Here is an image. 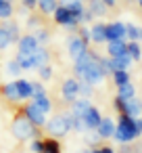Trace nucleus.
Returning a JSON list of instances; mask_svg holds the SVG:
<instances>
[{
	"label": "nucleus",
	"mask_w": 142,
	"mask_h": 153,
	"mask_svg": "<svg viewBox=\"0 0 142 153\" xmlns=\"http://www.w3.org/2000/svg\"><path fill=\"white\" fill-rule=\"evenodd\" d=\"M127 55H129L132 61H140V57H142L140 42H129V40H127Z\"/></svg>",
	"instance_id": "28"
},
{
	"label": "nucleus",
	"mask_w": 142,
	"mask_h": 153,
	"mask_svg": "<svg viewBox=\"0 0 142 153\" xmlns=\"http://www.w3.org/2000/svg\"><path fill=\"white\" fill-rule=\"evenodd\" d=\"M77 36H79L86 44H90V42H92V38H90V30H88V27H79V30H77Z\"/></svg>",
	"instance_id": "39"
},
{
	"label": "nucleus",
	"mask_w": 142,
	"mask_h": 153,
	"mask_svg": "<svg viewBox=\"0 0 142 153\" xmlns=\"http://www.w3.org/2000/svg\"><path fill=\"white\" fill-rule=\"evenodd\" d=\"M52 15H54V21H57L59 25H63V27H67V30H71V32H77V30H79V21L69 13V9H67L65 4H59Z\"/></svg>",
	"instance_id": "4"
},
{
	"label": "nucleus",
	"mask_w": 142,
	"mask_h": 153,
	"mask_svg": "<svg viewBox=\"0 0 142 153\" xmlns=\"http://www.w3.org/2000/svg\"><path fill=\"white\" fill-rule=\"evenodd\" d=\"M21 2H23V9H36L38 7V0H21Z\"/></svg>",
	"instance_id": "45"
},
{
	"label": "nucleus",
	"mask_w": 142,
	"mask_h": 153,
	"mask_svg": "<svg viewBox=\"0 0 142 153\" xmlns=\"http://www.w3.org/2000/svg\"><path fill=\"white\" fill-rule=\"evenodd\" d=\"M98 65H100V71L104 78H109L113 74V67H111V59L109 57H98Z\"/></svg>",
	"instance_id": "34"
},
{
	"label": "nucleus",
	"mask_w": 142,
	"mask_h": 153,
	"mask_svg": "<svg viewBox=\"0 0 142 153\" xmlns=\"http://www.w3.org/2000/svg\"><path fill=\"white\" fill-rule=\"evenodd\" d=\"M134 94H136V88H134V84H132V82L117 86V97H119V99H125V101H129V99H134Z\"/></svg>",
	"instance_id": "23"
},
{
	"label": "nucleus",
	"mask_w": 142,
	"mask_h": 153,
	"mask_svg": "<svg viewBox=\"0 0 142 153\" xmlns=\"http://www.w3.org/2000/svg\"><path fill=\"white\" fill-rule=\"evenodd\" d=\"M100 120H102V113H100L94 105H90V109L82 115L84 132H92V130H96V128H98V124H100Z\"/></svg>",
	"instance_id": "9"
},
{
	"label": "nucleus",
	"mask_w": 142,
	"mask_h": 153,
	"mask_svg": "<svg viewBox=\"0 0 142 153\" xmlns=\"http://www.w3.org/2000/svg\"><path fill=\"white\" fill-rule=\"evenodd\" d=\"M42 153H61V143L57 138H44Z\"/></svg>",
	"instance_id": "27"
},
{
	"label": "nucleus",
	"mask_w": 142,
	"mask_h": 153,
	"mask_svg": "<svg viewBox=\"0 0 142 153\" xmlns=\"http://www.w3.org/2000/svg\"><path fill=\"white\" fill-rule=\"evenodd\" d=\"M7 2H11V4H13V0H7Z\"/></svg>",
	"instance_id": "50"
},
{
	"label": "nucleus",
	"mask_w": 142,
	"mask_h": 153,
	"mask_svg": "<svg viewBox=\"0 0 142 153\" xmlns=\"http://www.w3.org/2000/svg\"><path fill=\"white\" fill-rule=\"evenodd\" d=\"M61 94L67 103H73L75 99H79V80L77 78H67L61 86Z\"/></svg>",
	"instance_id": "7"
},
{
	"label": "nucleus",
	"mask_w": 142,
	"mask_h": 153,
	"mask_svg": "<svg viewBox=\"0 0 142 153\" xmlns=\"http://www.w3.org/2000/svg\"><path fill=\"white\" fill-rule=\"evenodd\" d=\"M15 61L19 63V67H21V69H34V67H36V65H34V57H32V55H21V53H19V55L15 57Z\"/></svg>",
	"instance_id": "29"
},
{
	"label": "nucleus",
	"mask_w": 142,
	"mask_h": 153,
	"mask_svg": "<svg viewBox=\"0 0 142 153\" xmlns=\"http://www.w3.org/2000/svg\"><path fill=\"white\" fill-rule=\"evenodd\" d=\"M2 92H4V97L11 99V101H19V94H17V86H15V82L4 84V86H2Z\"/></svg>",
	"instance_id": "32"
},
{
	"label": "nucleus",
	"mask_w": 142,
	"mask_h": 153,
	"mask_svg": "<svg viewBox=\"0 0 142 153\" xmlns=\"http://www.w3.org/2000/svg\"><path fill=\"white\" fill-rule=\"evenodd\" d=\"M46 130H48V134H50L52 138H57V136H65V134L69 132L67 113H65V115H54L52 120H48V122H46Z\"/></svg>",
	"instance_id": "5"
},
{
	"label": "nucleus",
	"mask_w": 142,
	"mask_h": 153,
	"mask_svg": "<svg viewBox=\"0 0 142 153\" xmlns=\"http://www.w3.org/2000/svg\"><path fill=\"white\" fill-rule=\"evenodd\" d=\"M111 78H113L115 86H121V84H127L129 82V71L127 69H117V71L111 74Z\"/></svg>",
	"instance_id": "26"
},
{
	"label": "nucleus",
	"mask_w": 142,
	"mask_h": 153,
	"mask_svg": "<svg viewBox=\"0 0 142 153\" xmlns=\"http://www.w3.org/2000/svg\"><path fill=\"white\" fill-rule=\"evenodd\" d=\"M79 153H92V149H82Z\"/></svg>",
	"instance_id": "48"
},
{
	"label": "nucleus",
	"mask_w": 142,
	"mask_h": 153,
	"mask_svg": "<svg viewBox=\"0 0 142 153\" xmlns=\"http://www.w3.org/2000/svg\"><path fill=\"white\" fill-rule=\"evenodd\" d=\"M138 136H142V120L140 117H129L125 113H119V117L115 122L113 140H117L119 145H129Z\"/></svg>",
	"instance_id": "2"
},
{
	"label": "nucleus",
	"mask_w": 142,
	"mask_h": 153,
	"mask_svg": "<svg viewBox=\"0 0 142 153\" xmlns=\"http://www.w3.org/2000/svg\"><path fill=\"white\" fill-rule=\"evenodd\" d=\"M86 140H88V145H98V140H100V136H98V134H96V132L92 130V132H90V134L86 136Z\"/></svg>",
	"instance_id": "44"
},
{
	"label": "nucleus",
	"mask_w": 142,
	"mask_h": 153,
	"mask_svg": "<svg viewBox=\"0 0 142 153\" xmlns=\"http://www.w3.org/2000/svg\"><path fill=\"white\" fill-rule=\"evenodd\" d=\"M88 11H92L94 17H104L109 7L102 2V0H88Z\"/></svg>",
	"instance_id": "18"
},
{
	"label": "nucleus",
	"mask_w": 142,
	"mask_h": 153,
	"mask_svg": "<svg viewBox=\"0 0 142 153\" xmlns=\"http://www.w3.org/2000/svg\"><path fill=\"white\" fill-rule=\"evenodd\" d=\"M2 25H4V30L9 32L11 40H13V42H19V38H21V36H19V27H17V23H13V21H9V19H7Z\"/></svg>",
	"instance_id": "31"
},
{
	"label": "nucleus",
	"mask_w": 142,
	"mask_h": 153,
	"mask_svg": "<svg viewBox=\"0 0 142 153\" xmlns=\"http://www.w3.org/2000/svg\"><path fill=\"white\" fill-rule=\"evenodd\" d=\"M98 57L94 51H86L79 59L73 61V71H75V78H79V82H88V84H100L104 80L102 71H100V65H98Z\"/></svg>",
	"instance_id": "1"
},
{
	"label": "nucleus",
	"mask_w": 142,
	"mask_h": 153,
	"mask_svg": "<svg viewBox=\"0 0 142 153\" xmlns=\"http://www.w3.org/2000/svg\"><path fill=\"white\" fill-rule=\"evenodd\" d=\"M38 74H40L42 80H50L52 78V67L50 65H42V67H38Z\"/></svg>",
	"instance_id": "38"
},
{
	"label": "nucleus",
	"mask_w": 142,
	"mask_h": 153,
	"mask_svg": "<svg viewBox=\"0 0 142 153\" xmlns=\"http://www.w3.org/2000/svg\"><path fill=\"white\" fill-rule=\"evenodd\" d=\"M129 65H132L129 55H123V57H113V59H111V67H113V71H117V69H129Z\"/></svg>",
	"instance_id": "22"
},
{
	"label": "nucleus",
	"mask_w": 142,
	"mask_h": 153,
	"mask_svg": "<svg viewBox=\"0 0 142 153\" xmlns=\"http://www.w3.org/2000/svg\"><path fill=\"white\" fill-rule=\"evenodd\" d=\"M123 113L129 115V117H140L142 115V101H138L136 97L129 99V101H125V111Z\"/></svg>",
	"instance_id": "14"
},
{
	"label": "nucleus",
	"mask_w": 142,
	"mask_h": 153,
	"mask_svg": "<svg viewBox=\"0 0 142 153\" xmlns=\"http://www.w3.org/2000/svg\"><path fill=\"white\" fill-rule=\"evenodd\" d=\"M90 38L94 44H104L107 42V36H104V23H94L90 27Z\"/></svg>",
	"instance_id": "15"
},
{
	"label": "nucleus",
	"mask_w": 142,
	"mask_h": 153,
	"mask_svg": "<svg viewBox=\"0 0 142 153\" xmlns=\"http://www.w3.org/2000/svg\"><path fill=\"white\" fill-rule=\"evenodd\" d=\"M29 25L36 27V25H38V17H29Z\"/></svg>",
	"instance_id": "47"
},
{
	"label": "nucleus",
	"mask_w": 142,
	"mask_h": 153,
	"mask_svg": "<svg viewBox=\"0 0 142 153\" xmlns=\"http://www.w3.org/2000/svg\"><path fill=\"white\" fill-rule=\"evenodd\" d=\"M67 122H69V130H77V132H84V122L79 115H73L71 111L67 113Z\"/></svg>",
	"instance_id": "30"
},
{
	"label": "nucleus",
	"mask_w": 142,
	"mask_h": 153,
	"mask_svg": "<svg viewBox=\"0 0 142 153\" xmlns=\"http://www.w3.org/2000/svg\"><path fill=\"white\" fill-rule=\"evenodd\" d=\"M9 44H13V40H11L9 32L4 30V25H0V51H4Z\"/></svg>",
	"instance_id": "35"
},
{
	"label": "nucleus",
	"mask_w": 142,
	"mask_h": 153,
	"mask_svg": "<svg viewBox=\"0 0 142 153\" xmlns=\"http://www.w3.org/2000/svg\"><path fill=\"white\" fill-rule=\"evenodd\" d=\"M7 71H9L11 76H19L23 69H21V67H19V63L13 59V61H9V63H7Z\"/></svg>",
	"instance_id": "37"
},
{
	"label": "nucleus",
	"mask_w": 142,
	"mask_h": 153,
	"mask_svg": "<svg viewBox=\"0 0 142 153\" xmlns=\"http://www.w3.org/2000/svg\"><path fill=\"white\" fill-rule=\"evenodd\" d=\"M125 34L129 42H142V27L136 23H125Z\"/></svg>",
	"instance_id": "19"
},
{
	"label": "nucleus",
	"mask_w": 142,
	"mask_h": 153,
	"mask_svg": "<svg viewBox=\"0 0 142 153\" xmlns=\"http://www.w3.org/2000/svg\"><path fill=\"white\" fill-rule=\"evenodd\" d=\"M138 4H140V9H142V0H138Z\"/></svg>",
	"instance_id": "49"
},
{
	"label": "nucleus",
	"mask_w": 142,
	"mask_h": 153,
	"mask_svg": "<svg viewBox=\"0 0 142 153\" xmlns=\"http://www.w3.org/2000/svg\"><path fill=\"white\" fill-rule=\"evenodd\" d=\"M92 92H94V86H92V84H88V82H79V97L90 99Z\"/></svg>",
	"instance_id": "36"
},
{
	"label": "nucleus",
	"mask_w": 142,
	"mask_h": 153,
	"mask_svg": "<svg viewBox=\"0 0 142 153\" xmlns=\"http://www.w3.org/2000/svg\"><path fill=\"white\" fill-rule=\"evenodd\" d=\"M42 147H44V140L42 138H34L32 140V151L34 153H42Z\"/></svg>",
	"instance_id": "41"
},
{
	"label": "nucleus",
	"mask_w": 142,
	"mask_h": 153,
	"mask_svg": "<svg viewBox=\"0 0 142 153\" xmlns=\"http://www.w3.org/2000/svg\"><path fill=\"white\" fill-rule=\"evenodd\" d=\"M92 153H115V149L109 147V145H100V147H94Z\"/></svg>",
	"instance_id": "43"
},
{
	"label": "nucleus",
	"mask_w": 142,
	"mask_h": 153,
	"mask_svg": "<svg viewBox=\"0 0 142 153\" xmlns=\"http://www.w3.org/2000/svg\"><path fill=\"white\" fill-rule=\"evenodd\" d=\"M94 132L100 136V140H104V138H113V134H115V120H111V117H102L100 124H98V128H96Z\"/></svg>",
	"instance_id": "12"
},
{
	"label": "nucleus",
	"mask_w": 142,
	"mask_h": 153,
	"mask_svg": "<svg viewBox=\"0 0 142 153\" xmlns=\"http://www.w3.org/2000/svg\"><path fill=\"white\" fill-rule=\"evenodd\" d=\"M140 153H142V151H140Z\"/></svg>",
	"instance_id": "51"
},
{
	"label": "nucleus",
	"mask_w": 142,
	"mask_h": 153,
	"mask_svg": "<svg viewBox=\"0 0 142 153\" xmlns=\"http://www.w3.org/2000/svg\"><path fill=\"white\" fill-rule=\"evenodd\" d=\"M67 9H69V13L77 19V21H82V15H84V11H86V7H84V0H71V2H67L65 4Z\"/></svg>",
	"instance_id": "20"
},
{
	"label": "nucleus",
	"mask_w": 142,
	"mask_h": 153,
	"mask_svg": "<svg viewBox=\"0 0 142 153\" xmlns=\"http://www.w3.org/2000/svg\"><path fill=\"white\" fill-rule=\"evenodd\" d=\"M13 134L19 140H34V138H40V128H36L23 113H19L13 122Z\"/></svg>",
	"instance_id": "3"
},
{
	"label": "nucleus",
	"mask_w": 142,
	"mask_h": 153,
	"mask_svg": "<svg viewBox=\"0 0 142 153\" xmlns=\"http://www.w3.org/2000/svg\"><path fill=\"white\" fill-rule=\"evenodd\" d=\"M104 36H107V42H113V40H127L125 23H121V21L104 23Z\"/></svg>",
	"instance_id": "6"
},
{
	"label": "nucleus",
	"mask_w": 142,
	"mask_h": 153,
	"mask_svg": "<svg viewBox=\"0 0 142 153\" xmlns=\"http://www.w3.org/2000/svg\"><path fill=\"white\" fill-rule=\"evenodd\" d=\"M34 36H36V40H38L40 44H44V42L48 40V32H46V30H38V32H36Z\"/></svg>",
	"instance_id": "42"
},
{
	"label": "nucleus",
	"mask_w": 142,
	"mask_h": 153,
	"mask_svg": "<svg viewBox=\"0 0 142 153\" xmlns=\"http://www.w3.org/2000/svg\"><path fill=\"white\" fill-rule=\"evenodd\" d=\"M15 86H17L19 101L32 99V82H29V80H15Z\"/></svg>",
	"instance_id": "16"
},
{
	"label": "nucleus",
	"mask_w": 142,
	"mask_h": 153,
	"mask_svg": "<svg viewBox=\"0 0 142 153\" xmlns=\"http://www.w3.org/2000/svg\"><path fill=\"white\" fill-rule=\"evenodd\" d=\"M90 105H92V103H90V99H84V97H79V99H75V101L71 103V113L82 117V115H84V113L90 109Z\"/></svg>",
	"instance_id": "17"
},
{
	"label": "nucleus",
	"mask_w": 142,
	"mask_h": 153,
	"mask_svg": "<svg viewBox=\"0 0 142 153\" xmlns=\"http://www.w3.org/2000/svg\"><path fill=\"white\" fill-rule=\"evenodd\" d=\"M113 107H115V111H117V113H123V111H125V99H119V97H115V101H113Z\"/></svg>",
	"instance_id": "40"
},
{
	"label": "nucleus",
	"mask_w": 142,
	"mask_h": 153,
	"mask_svg": "<svg viewBox=\"0 0 142 153\" xmlns=\"http://www.w3.org/2000/svg\"><path fill=\"white\" fill-rule=\"evenodd\" d=\"M23 115H25L36 128H42V126H46V122H48V120H46V113H44L42 109H38L34 103H29V105L23 107Z\"/></svg>",
	"instance_id": "8"
},
{
	"label": "nucleus",
	"mask_w": 142,
	"mask_h": 153,
	"mask_svg": "<svg viewBox=\"0 0 142 153\" xmlns=\"http://www.w3.org/2000/svg\"><path fill=\"white\" fill-rule=\"evenodd\" d=\"M38 48H40V42L36 40L34 34H27V36L19 38V53L21 55H34Z\"/></svg>",
	"instance_id": "11"
},
{
	"label": "nucleus",
	"mask_w": 142,
	"mask_h": 153,
	"mask_svg": "<svg viewBox=\"0 0 142 153\" xmlns=\"http://www.w3.org/2000/svg\"><path fill=\"white\" fill-rule=\"evenodd\" d=\"M67 51H69V57L75 61V59H79V57L88 51V44H86L79 36H71L69 42H67Z\"/></svg>",
	"instance_id": "10"
},
{
	"label": "nucleus",
	"mask_w": 142,
	"mask_h": 153,
	"mask_svg": "<svg viewBox=\"0 0 142 153\" xmlns=\"http://www.w3.org/2000/svg\"><path fill=\"white\" fill-rule=\"evenodd\" d=\"M107 53H109V59L127 55V40H113V42H107Z\"/></svg>",
	"instance_id": "13"
},
{
	"label": "nucleus",
	"mask_w": 142,
	"mask_h": 153,
	"mask_svg": "<svg viewBox=\"0 0 142 153\" xmlns=\"http://www.w3.org/2000/svg\"><path fill=\"white\" fill-rule=\"evenodd\" d=\"M34 105H36L38 109H42L44 113H48V111L52 109V103H50V99H48V94H46V92H44V94L34 97Z\"/></svg>",
	"instance_id": "24"
},
{
	"label": "nucleus",
	"mask_w": 142,
	"mask_h": 153,
	"mask_svg": "<svg viewBox=\"0 0 142 153\" xmlns=\"http://www.w3.org/2000/svg\"><path fill=\"white\" fill-rule=\"evenodd\" d=\"M59 7V0H38V9L44 13V15H52Z\"/></svg>",
	"instance_id": "25"
},
{
	"label": "nucleus",
	"mask_w": 142,
	"mask_h": 153,
	"mask_svg": "<svg viewBox=\"0 0 142 153\" xmlns=\"http://www.w3.org/2000/svg\"><path fill=\"white\" fill-rule=\"evenodd\" d=\"M11 15H13V4L7 2V0H0V19L7 21L11 19Z\"/></svg>",
	"instance_id": "33"
},
{
	"label": "nucleus",
	"mask_w": 142,
	"mask_h": 153,
	"mask_svg": "<svg viewBox=\"0 0 142 153\" xmlns=\"http://www.w3.org/2000/svg\"><path fill=\"white\" fill-rule=\"evenodd\" d=\"M32 57H34V65H36V67L48 65V61H50V53H48L46 48H42V46H40V48H38Z\"/></svg>",
	"instance_id": "21"
},
{
	"label": "nucleus",
	"mask_w": 142,
	"mask_h": 153,
	"mask_svg": "<svg viewBox=\"0 0 142 153\" xmlns=\"http://www.w3.org/2000/svg\"><path fill=\"white\" fill-rule=\"evenodd\" d=\"M102 2H104V4L111 9V7H115V4H117V0H102Z\"/></svg>",
	"instance_id": "46"
}]
</instances>
